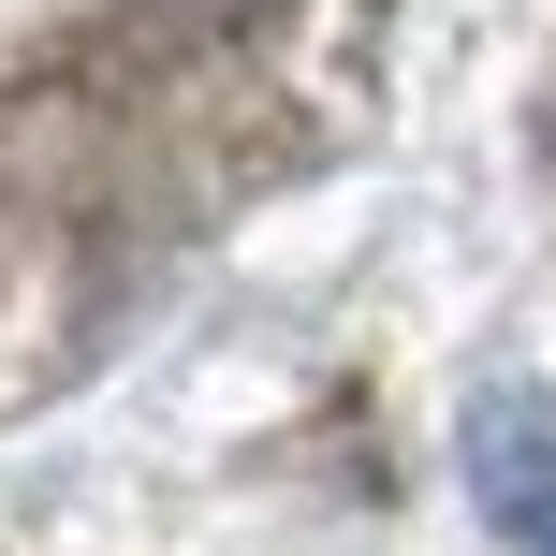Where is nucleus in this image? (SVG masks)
<instances>
[{"label": "nucleus", "mask_w": 556, "mask_h": 556, "mask_svg": "<svg viewBox=\"0 0 556 556\" xmlns=\"http://www.w3.org/2000/svg\"><path fill=\"white\" fill-rule=\"evenodd\" d=\"M469 498L528 556H556V395H483L469 410Z\"/></svg>", "instance_id": "nucleus-1"}]
</instances>
